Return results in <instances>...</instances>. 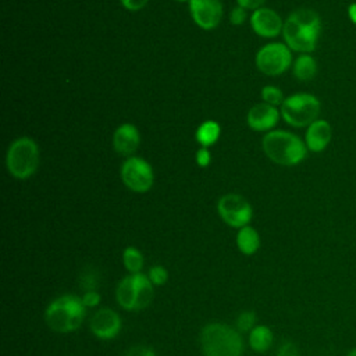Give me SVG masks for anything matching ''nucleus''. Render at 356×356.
Masks as SVG:
<instances>
[{"mask_svg": "<svg viewBox=\"0 0 356 356\" xmlns=\"http://www.w3.org/2000/svg\"><path fill=\"white\" fill-rule=\"evenodd\" d=\"M320 31V17L310 8L295 10L282 26V35L286 46L299 53H310L316 49Z\"/></svg>", "mask_w": 356, "mask_h": 356, "instance_id": "nucleus-1", "label": "nucleus"}, {"mask_svg": "<svg viewBox=\"0 0 356 356\" xmlns=\"http://www.w3.org/2000/svg\"><path fill=\"white\" fill-rule=\"evenodd\" d=\"M263 152L275 164L292 167L302 163L307 154L306 143L288 131H270L261 140Z\"/></svg>", "mask_w": 356, "mask_h": 356, "instance_id": "nucleus-2", "label": "nucleus"}, {"mask_svg": "<svg viewBox=\"0 0 356 356\" xmlns=\"http://www.w3.org/2000/svg\"><path fill=\"white\" fill-rule=\"evenodd\" d=\"M86 306L82 298L67 293L49 303L44 312L46 324L56 332L67 334L76 331L85 318Z\"/></svg>", "mask_w": 356, "mask_h": 356, "instance_id": "nucleus-3", "label": "nucleus"}, {"mask_svg": "<svg viewBox=\"0 0 356 356\" xmlns=\"http://www.w3.org/2000/svg\"><path fill=\"white\" fill-rule=\"evenodd\" d=\"M204 356H241L243 341L241 334L224 323H210L200 332Z\"/></svg>", "mask_w": 356, "mask_h": 356, "instance_id": "nucleus-4", "label": "nucleus"}, {"mask_svg": "<svg viewBox=\"0 0 356 356\" xmlns=\"http://www.w3.org/2000/svg\"><path fill=\"white\" fill-rule=\"evenodd\" d=\"M153 284L150 278L142 273H134L124 277L115 289L118 305L128 312L142 310L153 300Z\"/></svg>", "mask_w": 356, "mask_h": 356, "instance_id": "nucleus-5", "label": "nucleus"}, {"mask_svg": "<svg viewBox=\"0 0 356 356\" xmlns=\"http://www.w3.org/2000/svg\"><path fill=\"white\" fill-rule=\"evenodd\" d=\"M6 165L8 172L17 179H28L39 165V147L36 142L28 136L15 139L6 154Z\"/></svg>", "mask_w": 356, "mask_h": 356, "instance_id": "nucleus-6", "label": "nucleus"}, {"mask_svg": "<svg viewBox=\"0 0 356 356\" xmlns=\"http://www.w3.org/2000/svg\"><path fill=\"white\" fill-rule=\"evenodd\" d=\"M320 114V102L310 93H295L281 104V115L286 124L295 128L309 127Z\"/></svg>", "mask_w": 356, "mask_h": 356, "instance_id": "nucleus-7", "label": "nucleus"}, {"mask_svg": "<svg viewBox=\"0 0 356 356\" xmlns=\"http://www.w3.org/2000/svg\"><path fill=\"white\" fill-rule=\"evenodd\" d=\"M122 184L132 192L145 193L152 189L154 182V172L152 165L142 157H128L120 170Z\"/></svg>", "mask_w": 356, "mask_h": 356, "instance_id": "nucleus-8", "label": "nucleus"}, {"mask_svg": "<svg viewBox=\"0 0 356 356\" xmlns=\"http://www.w3.org/2000/svg\"><path fill=\"white\" fill-rule=\"evenodd\" d=\"M217 211L220 218L232 228L248 225L253 216L250 203L238 193H227L218 199Z\"/></svg>", "mask_w": 356, "mask_h": 356, "instance_id": "nucleus-9", "label": "nucleus"}, {"mask_svg": "<svg viewBox=\"0 0 356 356\" xmlns=\"http://www.w3.org/2000/svg\"><path fill=\"white\" fill-rule=\"evenodd\" d=\"M291 63V50L282 43H268L256 54V65L266 75H280L288 70Z\"/></svg>", "mask_w": 356, "mask_h": 356, "instance_id": "nucleus-10", "label": "nucleus"}, {"mask_svg": "<svg viewBox=\"0 0 356 356\" xmlns=\"http://www.w3.org/2000/svg\"><path fill=\"white\" fill-rule=\"evenodd\" d=\"M189 11L195 24L202 29L216 28L222 17L220 0H189Z\"/></svg>", "mask_w": 356, "mask_h": 356, "instance_id": "nucleus-11", "label": "nucleus"}, {"mask_svg": "<svg viewBox=\"0 0 356 356\" xmlns=\"http://www.w3.org/2000/svg\"><path fill=\"white\" fill-rule=\"evenodd\" d=\"M90 331L99 339H113L121 331V318L117 312L103 307L99 309L90 318Z\"/></svg>", "mask_w": 356, "mask_h": 356, "instance_id": "nucleus-12", "label": "nucleus"}, {"mask_svg": "<svg viewBox=\"0 0 356 356\" xmlns=\"http://www.w3.org/2000/svg\"><path fill=\"white\" fill-rule=\"evenodd\" d=\"M252 29L263 38L277 36L284 26L281 17L271 8H256L250 15Z\"/></svg>", "mask_w": 356, "mask_h": 356, "instance_id": "nucleus-13", "label": "nucleus"}, {"mask_svg": "<svg viewBox=\"0 0 356 356\" xmlns=\"http://www.w3.org/2000/svg\"><path fill=\"white\" fill-rule=\"evenodd\" d=\"M278 120H280V111L277 110V107L266 102L254 104L248 111V117H246L248 125L257 132L270 131L277 125Z\"/></svg>", "mask_w": 356, "mask_h": 356, "instance_id": "nucleus-14", "label": "nucleus"}, {"mask_svg": "<svg viewBox=\"0 0 356 356\" xmlns=\"http://www.w3.org/2000/svg\"><path fill=\"white\" fill-rule=\"evenodd\" d=\"M140 143V135L134 124H121L113 134V147L121 154L131 157Z\"/></svg>", "mask_w": 356, "mask_h": 356, "instance_id": "nucleus-15", "label": "nucleus"}, {"mask_svg": "<svg viewBox=\"0 0 356 356\" xmlns=\"http://www.w3.org/2000/svg\"><path fill=\"white\" fill-rule=\"evenodd\" d=\"M331 125L328 124V121L317 118L307 127L305 143L310 152L320 153L331 142Z\"/></svg>", "mask_w": 356, "mask_h": 356, "instance_id": "nucleus-16", "label": "nucleus"}, {"mask_svg": "<svg viewBox=\"0 0 356 356\" xmlns=\"http://www.w3.org/2000/svg\"><path fill=\"white\" fill-rule=\"evenodd\" d=\"M236 246L241 250V253H243L246 256L254 254L260 248L259 232L249 224L239 228V231L236 234Z\"/></svg>", "mask_w": 356, "mask_h": 356, "instance_id": "nucleus-17", "label": "nucleus"}, {"mask_svg": "<svg viewBox=\"0 0 356 356\" xmlns=\"http://www.w3.org/2000/svg\"><path fill=\"white\" fill-rule=\"evenodd\" d=\"M273 343V331L267 325H254L249 334V345L254 352L263 353Z\"/></svg>", "mask_w": 356, "mask_h": 356, "instance_id": "nucleus-18", "label": "nucleus"}, {"mask_svg": "<svg viewBox=\"0 0 356 356\" xmlns=\"http://www.w3.org/2000/svg\"><path fill=\"white\" fill-rule=\"evenodd\" d=\"M220 132H221V128H220L218 122H216L213 120H207L197 127L195 138L200 146L210 147L211 145H214L218 140Z\"/></svg>", "mask_w": 356, "mask_h": 356, "instance_id": "nucleus-19", "label": "nucleus"}, {"mask_svg": "<svg viewBox=\"0 0 356 356\" xmlns=\"http://www.w3.org/2000/svg\"><path fill=\"white\" fill-rule=\"evenodd\" d=\"M317 72L316 60L307 53H302L293 63V75L300 81H310Z\"/></svg>", "mask_w": 356, "mask_h": 356, "instance_id": "nucleus-20", "label": "nucleus"}, {"mask_svg": "<svg viewBox=\"0 0 356 356\" xmlns=\"http://www.w3.org/2000/svg\"><path fill=\"white\" fill-rule=\"evenodd\" d=\"M145 263L142 252L135 246H127L122 252V264L129 274L140 273Z\"/></svg>", "mask_w": 356, "mask_h": 356, "instance_id": "nucleus-21", "label": "nucleus"}, {"mask_svg": "<svg viewBox=\"0 0 356 356\" xmlns=\"http://www.w3.org/2000/svg\"><path fill=\"white\" fill-rule=\"evenodd\" d=\"M261 99L268 103V104H273V106H278V104H282V102L285 100L284 99V95L281 92L280 88L277 86H273V85H267L261 89Z\"/></svg>", "mask_w": 356, "mask_h": 356, "instance_id": "nucleus-22", "label": "nucleus"}, {"mask_svg": "<svg viewBox=\"0 0 356 356\" xmlns=\"http://www.w3.org/2000/svg\"><path fill=\"white\" fill-rule=\"evenodd\" d=\"M147 277L150 278V281L154 286H161L168 280V271L163 266H153V267H150Z\"/></svg>", "mask_w": 356, "mask_h": 356, "instance_id": "nucleus-23", "label": "nucleus"}, {"mask_svg": "<svg viewBox=\"0 0 356 356\" xmlns=\"http://www.w3.org/2000/svg\"><path fill=\"white\" fill-rule=\"evenodd\" d=\"M256 313L254 312H242L236 318V327L239 331H250L256 325Z\"/></svg>", "mask_w": 356, "mask_h": 356, "instance_id": "nucleus-24", "label": "nucleus"}, {"mask_svg": "<svg viewBox=\"0 0 356 356\" xmlns=\"http://www.w3.org/2000/svg\"><path fill=\"white\" fill-rule=\"evenodd\" d=\"M100 300H102V298H100L99 292L95 291V289L85 291V293L82 296V302L85 303L86 307H95V306H97L100 303Z\"/></svg>", "mask_w": 356, "mask_h": 356, "instance_id": "nucleus-25", "label": "nucleus"}, {"mask_svg": "<svg viewBox=\"0 0 356 356\" xmlns=\"http://www.w3.org/2000/svg\"><path fill=\"white\" fill-rule=\"evenodd\" d=\"M195 160H196V164L199 167H207L211 161V154L209 152V147H203L200 146V149L196 152V156H195Z\"/></svg>", "mask_w": 356, "mask_h": 356, "instance_id": "nucleus-26", "label": "nucleus"}, {"mask_svg": "<svg viewBox=\"0 0 356 356\" xmlns=\"http://www.w3.org/2000/svg\"><path fill=\"white\" fill-rule=\"evenodd\" d=\"M124 356H156V352L146 345L132 346Z\"/></svg>", "mask_w": 356, "mask_h": 356, "instance_id": "nucleus-27", "label": "nucleus"}, {"mask_svg": "<svg viewBox=\"0 0 356 356\" xmlns=\"http://www.w3.org/2000/svg\"><path fill=\"white\" fill-rule=\"evenodd\" d=\"M245 10H246V8H243V7H241V6L232 8V10H231V14H229V21H231V24H234V25H241V24L245 21V18H246V11H245Z\"/></svg>", "mask_w": 356, "mask_h": 356, "instance_id": "nucleus-28", "label": "nucleus"}, {"mask_svg": "<svg viewBox=\"0 0 356 356\" xmlns=\"http://www.w3.org/2000/svg\"><path fill=\"white\" fill-rule=\"evenodd\" d=\"M277 356H299V352L292 342H285L280 346Z\"/></svg>", "mask_w": 356, "mask_h": 356, "instance_id": "nucleus-29", "label": "nucleus"}, {"mask_svg": "<svg viewBox=\"0 0 356 356\" xmlns=\"http://www.w3.org/2000/svg\"><path fill=\"white\" fill-rule=\"evenodd\" d=\"M121 4L129 10V11H138L140 8H143L149 0H120Z\"/></svg>", "mask_w": 356, "mask_h": 356, "instance_id": "nucleus-30", "label": "nucleus"}, {"mask_svg": "<svg viewBox=\"0 0 356 356\" xmlns=\"http://www.w3.org/2000/svg\"><path fill=\"white\" fill-rule=\"evenodd\" d=\"M236 3H238V6H241L246 10H256L264 3V0H236Z\"/></svg>", "mask_w": 356, "mask_h": 356, "instance_id": "nucleus-31", "label": "nucleus"}, {"mask_svg": "<svg viewBox=\"0 0 356 356\" xmlns=\"http://www.w3.org/2000/svg\"><path fill=\"white\" fill-rule=\"evenodd\" d=\"M348 14H349V18L352 19L353 24H356V3L350 4L349 8H348Z\"/></svg>", "mask_w": 356, "mask_h": 356, "instance_id": "nucleus-32", "label": "nucleus"}, {"mask_svg": "<svg viewBox=\"0 0 356 356\" xmlns=\"http://www.w3.org/2000/svg\"><path fill=\"white\" fill-rule=\"evenodd\" d=\"M346 356H356V348L350 349V350L346 353Z\"/></svg>", "mask_w": 356, "mask_h": 356, "instance_id": "nucleus-33", "label": "nucleus"}, {"mask_svg": "<svg viewBox=\"0 0 356 356\" xmlns=\"http://www.w3.org/2000/svg\"><path fill=\"white\" fill-rule=\"evenodd\" d=\"M177 1H181V3H184V1H189V0H177Z\"/></svg>", "mask_w": 356, "mask_h": 356, "instance_id": "nucleus-34", "label": "nucleus"}]
</instances>
